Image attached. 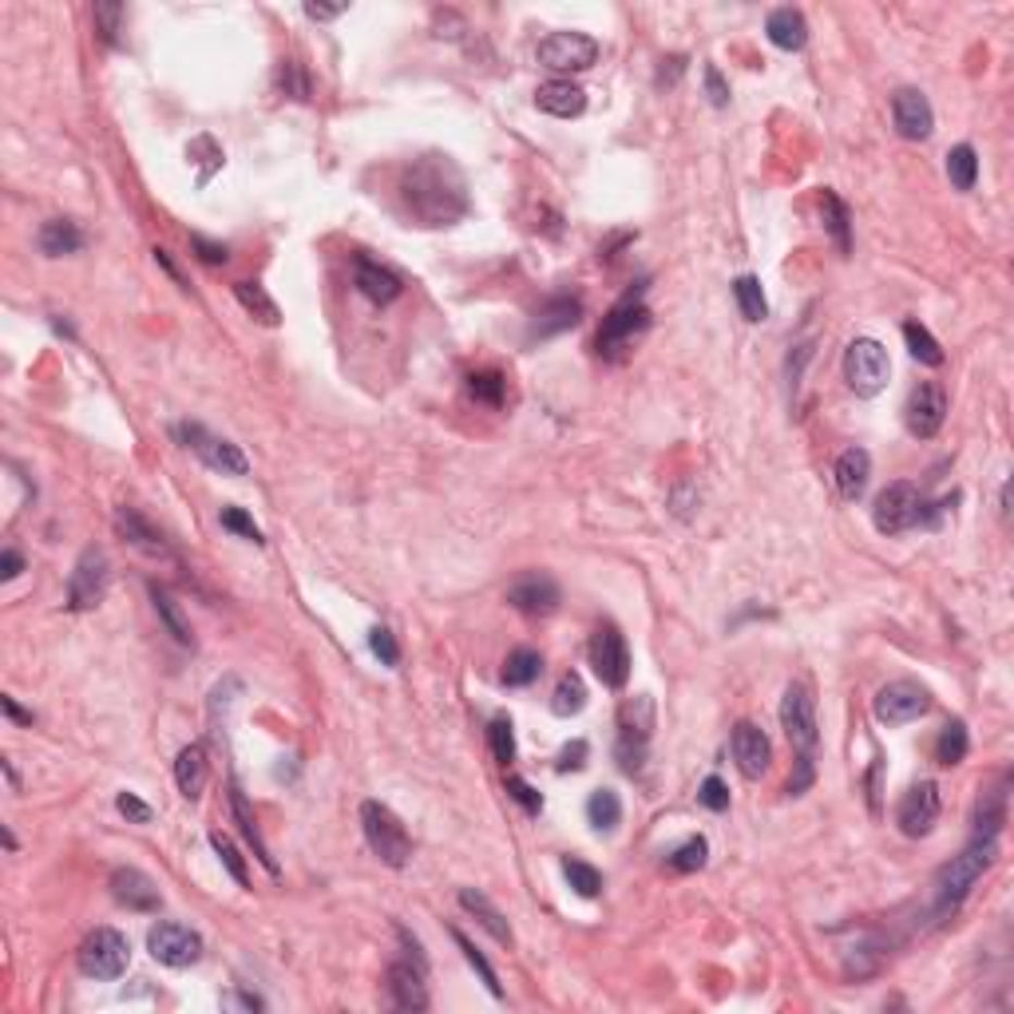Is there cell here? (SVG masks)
<instances>
[{
	"label": "cell",
	"instance_id": "obj_1",
	"mask_svg": "<svg viewBox=\"0 0 1014 1014\" xmlns=\"http://www.w3.org/2000/svg\"><path fill=\"white\" fill-rule=\"evenodd\" d=\"M405 203L424 226H452L468 211L464 175L448 155H424L405 170Z\"/></svg>",
	"mask_w": 1014,
	"mask_h": 1014
},
{
	"label": "cell",
	"instance_id": "obj_2",
	"mask_svg": "<svg viewBox=\"0 0 1014 1014\" xmlns=\"http://www.w3.org/2000/svg\"><path fill=\"white\" fill-rule=\"evenodd\" d=\"M994 857H999V836H975L951 864L939 869L936 884H931L939 920H947V915H955L959 908H963V900H967L971 888L983 879V872L994 864Z\"/></svg>",
	"mask_w": 1014,
	"mask_h": 1014
},
{
	"label": "cell",
	"instance_id": "obj_3",
	"mask_svg": "<svg viewBox=\"0 0 1014 1014\" xmlns=\"http://www.w3.org/2000/svg\"><path fill=\"white\" fill-rule=\"evenodd\" d=\"M646 329H650V309H646L643 302V286L638 290H631L622 302H614V309H610L607 317H603V329H598V357H607V362H622V353L631 350L634 341L643 338Z\"/></svg>",
	"mask_w": 1014,
	"mask_h": 1014
},
{
	"label": "cell",
	"instance_id": "obj_4",
	"mask_svg": "<svg viewBox=\"0 0 1014 1014\" xmlns=\"http://www.w3.org/2000/svg\"><path fill=\"white\" fill-rule=\"evenodd\" d=\"M362 828H365V840H369V848H372V857L381 860V864H389V869H405L408 860H413V836L405 833L401 816H396L389 804H381V800H365L362 804Z\"/></svg>",
	"mask_w": 1014,
	"mask_h": 1014
},
{
	"label": "cell",
	"instance_id": "obj_5",
	"mask_svg": "<svg viewBox=\"0 0 1014 1014\" xmlns=\"http://www.w3.org/2000/svg\"><path fill=\"white\" fill-rule=\"evenodd\" d=\"M888 377H891L888 350L876 338H857L845 350V381L857 396H864V401L879 396L888 389Z\"/></svg>",
	"mask_w": 1014,
	"mask_h": 1014
},
{
	"label": "cell",
	"instance_id": "obj_6",
	"mask_svg": "<svg viewBox=\"0 0 1014 1014\" xmlns=\"http://www.w3.org/2000/svg\"><path fill=\"white\" fill-rule=\"evenodd\" d=\"M872 523H876L879 535H900V531L915 528V523H927L924 492H920L912 480H896V484H888L876 496Z\"/></svg>",
	"mask_w": 1014,
	"mask_h": 1014
},
{
	"label": "cell",
	"instance_id": "obj_7",
	"mask_svg": "<svg viewBox=\"0 0 1014 1014\" xmlns=\"http://www.w3.org/2000/svg\"><path fill=\"white\" fill-rule=\"evenodd\" d=\"M76 963L88 979H103V983L119 979L127 971V963H131V943H127V936L115 931V927H96V931L79 943Z\"/></svg>",
	"mask_w": 1014,
	"mask_h": 1014
},
{
	"label": "cell",
	"instance_id": "obj_8",
	"mask_svg": "<svg viewBox=\"0 0 1014 1014\" xmlns=\"http://www.w3.org/2000/svg\"><path fill=\"white\" fill-rule=\"evenodd\" d=\"M781 730H785L789 745L797 749V757L816 761L821 730H816V701H812L809 682H793L785 689V698H781Z\"/></svg>",
	"mask_w": 1014,
	"mask_h": 1014
},
{
	"label": "cell",
	"instance_id": "obj_9",
	"mask_svg": "<svg viewBox=\"0 0 1014 1014\" xmlns=\"http://www.w3.org/2000/svg\"><path fill=\"white\" fill-rule=\"evenodd\" d=\"M112 583V563L103 547H84L68 579V610H96Z\"/></svg>",
	"mask_w": 1014,
	"mask_h": 1014
},
{
	"label": "cell",
	"instance_id": "obj_10",
	"mask_svg": "<svg viewBox=\"0 0 1014 1014\" xmlns=\"http://www.w3.org/2000/svg\"><path fill=\"white\" fill-rule=\"evenodd\" d=\"M147 951H151L155 963H163V967L182 971V967H194V963L203 959V936L191 931L187 924L163 920V924H155L147 931Z\"/></svg>",
	"mask_w": 1014,
	"mask_h": 1014
},
{
	"label": "cell",
	"instance_id": "obj_11",
	"mask_svg": "<svg viewBox=\"0 0 1014 1014\" xmlns=\"http://www.w3.org/2000/svg\"><path fill=\"white\" fill-rule=\"evenodd\" d=\"M654 730V701L650 694H638V698L622 701L619 710V761L626 773L643 765L646 742H650Z\"/></svg>",
	"mask_w": 1014,
	"mask_h": 1014
},
{
	"label": "cell",
	"instance_id": "obj_12",
	"mask_svg": "<svg viewBox=\"0 0 1014 1014\" xmlns=\"http://www.w3.org/2000/svg\"><path fill=\"white\" fill-rule=\"evenodd\" d=\"M591 666H595L603 686L610 689L626 686V677H631V646H626V638H622L614 622H603L595 638H591Z\"/></svg>",
	"mask_w": 1014,
	"mask_h": 1014
},
{
	"label": "cell",
	"instance_id": "obj_13",
	"mask_svg": "<svg viewBox=\"0 0 1014 1014\" xmlns=\"http://www.w3.org/2000/svg\"><path fill=\"white\" fill-rule=\"evenodd\" d=\"M540 64L552 72H586L595 68L598 60V40L586 33H552L540 40Z\"/></svg>",
	"mask_w": 1014,
	"mask_h": 1014
},
{
	"label": "cell",
	"instance_id": "obj_14",
	"mask_svg": "<svg viewBox=\"0 0 1014 1014\" xmlns=\"http://www.w3.org/2000/svg\"><path fill=\"white\" fill-rule=\"evenodd\" d=\"M175 432H179L182 444H187L206 468H215V472H223V476H246L250 464L238 444H230V440H223V436H211L203 424H179Z\"/></svg>",
	"mask_w": 1014,
	"mask_h": 1014
},
{
	"label": "cell",
	"instance_id": "obj_15",
	"mask_svg": "<svg viewBox=\"0 0 1014 1014\" xmlns=\"http://www.w3.org/2000/svg\"><path fill=\"white\" fill-rule=\"evenodd\" d=\"M872 710L884 725H908L931 710V694L920 682H888L872 698Z\"/></svg>",
	"mask_w": 1014,
	"mask_h": 1014
},
{
	"label": "cell",
	"instance_id": "obj_16",
	"mask_svg": "<svg viewBox=\"0 0 1014 1014\" xmlns=\"http://www.w3.org/2000/svg\"><path fill=\"white\" fill-rule=\"evenodd\" d=\"M939 809H943L939 785L936 781H920V785H912V789L903 793L896 824H900L903 836H915V840H920V836H927L939 824Z\"/></svg>",
	"mask_w": 1014,
	"mask_h": 1014
},
{
	"label": "cell",
	"instance_id": "obj_17",
	"mask_svg": "<svg viewBox=\"0 0 1014 1014\" xmlns=\"http://www.w3.org/2000/svg\"><path fill=\"white\" fill-rule=\"evenodd\" d=\"M903 420H908V432L920 440H931L947 420V393L936 381L915 384L908 405H903Z\"/></svg>",
	"mask_w": 1014,
	"mask_h": 1014
},
{
	"label": "cell",
	"instance_id": "obj_18",
	"mask_svg": "<svg viewBox=\"0 0 1014 1014\" xmlns=\"http://www.w3.org/2000/svg\"><path fill=\"white\" fill-rule=\"evenodd\" d=\"M891 124L903 139L912 143H924L931 131H936V112H931V100H927L920 88H900L891 96Z\"/></svg>",
	"mask_w": 1014,
	"mask_h": 1014
},
{
	"label": "cell",
	"instance_id": "obj_19",
	"mask_svg": "<svg viewBox=\"0 0 1014 1014\" xmlns=\"http://www.w3.org/2000/svg\"><path fill=\"white\" fill-rule=\"evenodd\" d=\"M730 749L737 769H742V777L749 781H761L769 773V765H773V745H769L765 730H757L753 722H737Z\"/></svg>",
	"mask_w": 1014,
	"mask_h": 1014
},
{
	"label": "cell",
	"instance_id": "obj_20",
	"mask_svg": "<svg viewBox=\"0 0 1014 1014\" xmlns=\"http://www.w3.org/2000/svg\"><path fill=\"white\" fill-rule=\"evenodd\" d=\"M429 967H420L417 959H396L389 967V999L396 1011H429Z\"/></svg>",
	"mask_w": 1014,
	"mask_h": 1014
},
{
	"label": "cell",
	"instance_id": "obj_21",
	"mask_svg": "<svg viewBox=\"0 0 1014 1014\" xmlns=\"http://www.w3.org/2000/svg\"><path fill=\"white\" fill-rule=\"evenodd\" d=\"M559 583H555L547 571H531V575L516 579V583L507 586V603L516 610H523V614H552L555 607H559Z\"/></svg>",
	"mask_w": 1014,
	"mask_h": 1014
},
{
	"label": "cell",
	"instance_id": "obj_22",
	"mask_svg": "<svg viewBox=\"0 0 1014 1014\" xmlns=\"http://www.w3.org/2000/svg\"><path fill=\"white\" fill-rule=\"evenodd\" d=\"M112 896L124 903L127 912H159V908H163V896H159L155 879L139 869H115Z\"/></svg>",
	"mask_w": 1014,
	"mask_h": 1014
},
{
	"label": "cell",
	"instance_id": "obj_23",
	"mask_svg": "<svg viewBox=\"0 0 1014 1014\" xmlns=\"http://www.w3.org/2000/svg\"><path fill=\"white\" fill-rule=\"evenodd\" d=\"M579 321H583V302H579V297H552V302L540 305V314H535V321H531L528 338L531 341L559 338V333H567V329H575Z\"/></svg>",
	"mask_w": 1014,
	"mask_h": 1014
},
{
	"label": "cell",
	"instance_id": "obj_24",
	"mask_svg": "<svg viewBox=\"0 0 1014 1014\" xmlns=\"http://www.w3.org/2000/svg\"><path fill=\"white\" fill-rule=\"evenodd\" d=\"M353 286L362 290V297H369L372 305H393L401 297V278L393 270L377 266L372 258H357L353 262Z\"/></svg>",
	"mask_w": 1014,
	"mask_h": 1014
},
{
	"label": "cell",
	"instance_id": "obj_25",
	"mask_svg": "<svg viewBox=\"0 0 1014 1014\" xmlns=\"http://www.w3.org/2000/svg\"><path fill=\"white\" fill-rule=\"evenodd\" d=\"M535 107L555 115V119H575V115L586 112V91L571 79H547L535 91Z\"/></svg>",
	"mask_w": 1014,
	"mask_h": 1014
},
{
	"label": "cell",
	"instance_id": "obj_26",
	"mask_svg": "<svg viewBox=\"0 0 1014 1014\" xmlns=\"http://www.w3.org/2000/svg\"><path fill=\"white\" fill-rule=\"evenodd\" d=\"M869 476H872V456L864 448H845L840 456H836L833 480H836V492H840L845 499H860V496H864Z\"/></svg>",
	"mask_w": 1014,
	"mask_h": 1014
},
{
	"label": "cell",
	"instance_id": "obj_27",
	"mask_svg": "<svg viewBox=\"0 0 1014 1014\" xmlns=\"http://www.w3.org/2000/svg\"><path fill=\"white\" fill-rule=\"evenodd\" d=\"M765 36L781 48V52H800V48L809 45V21H804V12L800 9H789V4H785V9L769 12Z\"/></svg>",
	"mask_w": 1014,
	"mask_h": 1014
},
{
	"label": "cell",
	"instance_id": "obj_28",
	"mask_svg": "<svg viewBox=\"0 0 1014 1014\" xmlns=\"http://www.w3.org/2000/svg\"><path fill=\"white\" fill-rule=\"evenodd\" d=\"M206 777H211V761H206V745L191 742L175 761V785L187 800H199L206 789Z\"/></svg>",
	"mask_w": 1014,
	"mask_h": 1014
},
{
	"label": "cell",
	"instance_id": "obj_29",
	"mask_svg": "<svg viewBox=\"0 0 1014 1014\" xmlns=\"http://www.w3.org/2000/svg\"><path fill=\"white\" fill-rule=\"evenodd\" d=\"M115 531H119L127 543H136L139 552L159 555V559H167V555H170L167 540H163V535H159V531L151 528L143 516H139L136 507H115Z\"/></svg>",
	"mask_w": 1014,
	"mask_h": 1014
},
{
	"label": "cell",
	"instance_id": "obj_30",
	"mask_svg": "<svg viewBox=\"0 0 1014 1014\" xmlns=\"http://www.w3.org/2000/svg\"><path fill=\"white\" fill-rule=\"evenodd\" d=\"M460 908H464V912H472L476 920H480V927H484V931H487L492 939H496V943H504V947L516 943V936H511V924H507V915L499 912L496 903L487 900L484 891L464 888V891H460Z\"/></svg>",
	"mask_w": 1014,
	"mask_h": 1014
},
{
	"label": "cell",
	"instance_id": "obj_31",
	"mask_svg": "<svg viewBox=\"0 0 1014 1014\" xmlns=\"http://www.w3.org/2000/svg\"><path fill=\"white\" fill-rule=\"evenodd\" d=\"M230 812H235L238 833H242L250 845H254V857H258V864L270 872V876H278V860L270 857V848H266V840H262V833H258V821H254V812H250V804H246V793L238 789V785H230Z\"/></svg>",
	"mask_w": 1014,
	"mask_h": 1014
},
{
	"label": "cell",
	"instance_id": "obj_32",
	"mask_svg": "<svg viewBox=\"0 0 1014 1014\" xmlns=\"http://www.w3.org/2000/svg\"><path fill=\"white\" fill-rule=\"evenodd\" d=\"M36 246H40L45 258H68V254H76L84 246V235H79V226L72 218H52V223L40 226Z\"/></svg>",
	"mask_w": 1014,
	"mask_h": 1014
},
{
	"label": "cell",
	"instance_id": "obj_33",
	"mask_svg": "<svg viewBox=\"0 0 1014 1014\" xmlns=\"http://www.w3.org/2000/svg\"><path fill=\"white\" fill-rule=\"evenodd\" d=\"M151 603H155V614L163 619V626L170 631V638L179 646H194V631H191V622H187V614H182V607L170 598V591L167 586H155L151 583Z\"/></svg>",
	"mask_w": 1014,
	"mask_h": 1014
},
{
	"label": "cell",
	"instance_id": "obj_34",
	"mask_svg": "<svg viewBox=\"0 0 1014 1014\" xmlns=\"http://www.w3.org/2000/svg\"><path fill=\"white\" fill-rule=\"evenodd\" d=\"M821 215H824V230L833 235L836 250L848 254V250H852V218H848V206L840 203V194L836 191L821 194Z\"/></svg>",
	"mask_w": 1014,
	"mask_h": 1014
},
{
	"label": "cell",
	"instance_id": "obj_35",
	"mask_svg": "<svg viewBox=\"0 0 1014 1014\" xmlns=\"http://www.w3.org/2000/svg\"><path fill=\"white\" fill-rule=\"evenodd\" d=\"M235 297H238V305L246 309L250 317H258L262 326H278L282 321V309H278V302H274L270 293L262 290L258 282H235Z\"/></svg>",
	"mask_w": 1014,
	"mask_h": 1014
},
{
	"label": "cell",
	"instance_id": "obj_36",
	"mask_svg": "<svg viewBox=\"0 0 1014 1014\" xmlns=\"http://www.w3.org/2000/svg\"><path fill=\"white\" fill-rule=\"evenodd\" d=\"M586 821L595 833H614L622 821V800L614 789H595L591 800H586Z\"/></svg>",
	"mask_w": 1014,
	"mask_h": 1014
},
{
	"label": "cell",
	"instance_id": "obj_37",
	"mask_svg": "<svg viewBox=\"0 0 1014 1014\" xmlns=\"http://www.w3.org/2000/svg\"><path fill=\"white\" fill-rule=\"evenodd\" d=\"M543 674V658L535 650H528V646H519V650H511L507 654V662H504V686H511V689H523V686H531L535 677Z\"/></svg>",
	"mask_w": 1014,
	"mask_h": 1014
},
{
	"label": "cell",
	"instance_id": "obj_38",
	"mask_svg": "<svg viewBox=\"0 0 1014 1014\" xmlns=\"http://www.w3.org/2000/svg\"><path fill=\"white\" fill-rule=\"evenodd\" d=\"M947 179H951L955 191H975V179H979V159H975V147L971 143L951 147V155H947Z\"/></svg>",
	"mask_w": 1014,
	"mask_h": 1014
},
{
	"label": "cell",
	"instance_id": "obj_39",
	"mask_svg": "<svg viewBox=\"0 0 1014 1014\" xmlns=\"http://www.w3.org/2000/svg\"><path fill=\"white\" fill-rule=\"evenodd\" d=\"M733 297H737V309H742L745 321H765L769 317V305H765V290H761V282H757L753 274H742L737 282H733Z\"/></svg>",
	"mask_w": 1014,
	"mask_h": 1014
},
{
	"label": "cell",
	"instance_id": "obj_40",
	"mask_svg": "<svg viewBox=\"0 0 1014 1014\" xmlns=\"http://www.w3.org/2000/svg\"><path fill=\"white\" fill-rule=\"evenodd\" d=\"M967 749H971L967 725L959 722V718L939 730V737H936V761L939 765H959V761L967 757Z\"/></svg>",
	"mask_w": 1014,
	"mask_h": 1014
},
{
	"label": "cell",
	"instance_id": "obj_41",
	"mask_svg": "<svg viewBox=\"0 0 1014 1014\" xmlns=\"http://www.w3.org/2000/svg\"><path fill=\"white\" fill-rule=\"evenodd\" d=\"M903 341H908V353H912L920 365H931V369L943 365V350H939V341L927 333V326H920V321H903Z\"/></svg>",
	"mask_w": 1014,
	"mask_h": 1014
},
{
	"label": "cell",
	"instance_id": "obj_42",
	"mask_svg": "<svg viewBox=\"0 0 1014 1014\" xmlns=\"http://www.w3.org/2000/svg\"><path fill=\"white\" fill-rule=\"evenodd\" d=\"M468 393H472V401H480V405H487V408H504V401H507L504 372H496V369L472 372V377H468Z\"/></svg>",
	"mask_w": 1014,
	"mask_h": 1014
},
{
	"label": "cell",
	"instance_id": "obj_43",
	"mask_svg": "<svg viewBox=\"0 0 1014 1014\" xmlns=\"http://www.w3.org/2000/svg\"><path fill=\"white\" fill-rule=\"evenodd\" d=\"M706 860H710V845H706V836H689L686 845H677L670 857H666V869L670 872H701L706 869Z\"/></svg>",
	"mask_w": 1014,
	"mask_h": 1014
},
{
	"label": "cell",
	"instance_id": "obj_44",
	"mask_svg": "<svg viewBox=\"0 0 1014 1014\" xmlns=\"http://www.w3.org/2000/svg\"><path fill=\"white\" fill-rule=\"evenodd\" d=\"M586 706V686L579 674H563L559 677V686H555L552 694V713H559V718H571V713H579Z\"/></svg>",
	"mask_w": 1014,
	"mask_h": 1014
},
{
	"label": "cell",
	"instance_id": "obj_45",
	"mask_svg": "<svg viewBox=\"0 0 1014 1014\" xmlns=\"http://www.w3.org/2000/svg\"><path fill=\"white\" fill-rule=\"evenodd\" d=\"M452 939H456V947H460V951H464V959H468V967H472L476 975H480V979H484V987H487V991L496 994V999H504V987H499V975H496V967H492V963H487V959L480 955V947H476L472 939L464 936V931H452Z\"/></svg>",
	"mask_w": 1014,
	"mask_h": 1014
},
{
	"label": "cell",
	"instance_id": "obj_46",
	"mask_svg": "<svg viewBox=\"0 0 1014 1014\" xmlns=\"http://www.w3.org/2000/svg\"><path fill=\"white\" fill-rule=\"evenodd\" d=\"M563 876L583 900H595L598 891H603V872L591 869V864H583V860H575V857H563Z\"/></svg>",
	"mask_w": 1014,
	"mask_h": 1014
},
{
	"label": "cell",
	"instance_id": "obj_47",
	"mask_svg": "<svg viewBox=\"0 0 1014 1014\" xmlns=\"http://www.w3.org/2000/svg\"><path fill=\"white\" fill-rule=\"evenodd\" d=\"M487 749L496 757L499 765H511L516 761V733H511V722L507 718H496L487 725Z\"/></svg>",
	"mask_w": 1014,
	"mask_h": 1014
},
{
	"label": "cell",
	"instance_id": "obj_48",
	"mask_svg": "<svg viewBox=\"0 0 1014 1014\" xmlns=\"http://www.w3.org/2000/svg\"><path fill=\"white\" fill-rule=\"evenodd\" d=\"M211 848L218 852V860H223V869L230 872V876H235L238 884H242V888H246L250 876H246V864H242V852L235 848V840H230V836H223V833H211Z\"/></svg>",
	"mask_w": 1014,
	"mask_h": 1014
},
{
	"label": "cell",
	"instance_id": "obj_49",
	"mask_svg": "<svg viewBox=\"0 0 1014 1014\" xmlns=\"http://www.w3.org/2000/svg\"><path fill=\"white\" fill-rule=\"evenodd\" d=\"M218 519H223L226 531H235V535H242V540L258 543V547L266 543V535L258 531V523H254V519H250L242 507H223V516H218Z\"/></svg>",
	"mask_w": 1014,
	"mask_h": 1014
},
{
	"label": "cell",
	"instance_id": "obj_50",
	"mask_svg": "<svg viewBox=\"0 0 1014 1014\" xmlns=\"http://www.w3.org/2000/svg\"><path fill=\"white\" fill-rule=\"evenodd\" d=\"M96 28L107 45H119V33H124V4H96Z\"/></svg>",
	"mask_w": 1014,
	"mask_h": 1014
},
{
	"label": "cell",
	"instance_id": "obj_51",
	"mask_svg": "<svg viewBox=\"0 0 1014 1014\" xmlns=\"http://www.w3.org/2000/svg\"><path fill=\"white\" fill-rule=\"evenodd\" d=\"M369 650L377 654L384 666L401 662V646H396V638H393V631H389V626H372V631H369Z\"/></svg>",
	"mask_w": 1014,
	"mask_h": 1014
},
{
	"label": "cell",
	"instance_id": "obj_52",
	"mask_svg": "<svg viewBox=\"0 0 1014 1014\" xmlns=\"http://www.w3.org/2000/svg\"><path fill=\"white\" fill-rule=\"evenodd\" d=\"M504 789H507V797L516 800V804H523V812H528V816H540V812H543V797L531 789L523 777H507Z\"/></svg>",
	"mask_w": 1014,
	"mask_h": 1014
},
{
	"label": "cell",
	"instance_id": "obj_53",
	"mask_svg": "<svg viewBox=\"0 0 1014 1014\" xmlns=\"http://www.w3.org/2000/svg\"><path fill=\"white\" fill-rule=\"evenodd\" d=\"M698 800L710 812H725V809H730V789H725V781L722 777H706V781H701V789H698Z\"/></svg>",
	"mask_w": 1014,
	"mask_h": 1014
},
{
	"label": "cell",
	"instance_id": "obj_54",
	"mask_svg": "<svg viewBox=\"0 0 1014 1014\" xmlns=\"http://www.w3.org/2000/svg\"><path fill=\"white\" fill-rule=\"evenodd\" d=\"M115 809L124 812L131 824H151V816H155V812H151V804H147V800H139L136 793H119V797H115Z\"/></svg>",
	"mask_w": 1014,
	"mask_h": 1014
},
{
	"label": "cell",
	"instance_id": "obj_55",
	"mask_svg": "<svg viewBox=\"0 0 1014 1014\" xmlns=\"http://www.w3.org/2000/svg\"><path fill=\"white\" fill-rule=\"evenodd\" d=\"M191 250H199V258H203L206 266H226V262H230V250H226L223 242H206L203 235H191Z\"/></svg>",
	"mask_w": 1014,
	"mask_h": 1014
},
{
	"label": "cell",
	"instance_id": "obj_56",
	"mask_svg": "<svg viewBox=\"0 0 1014 1014\" xmlns=\"http://www.w3.org/2000/svg\"><path fill=\"white\" fill-rule=\"evenodd\" d=\"M282 88L293 91V100H309V84H305L302 68H297V60H286V68H282Z\"/></svg>",
	"mask_w": 1014,
	"mask_h": 1014
},
{
	"label": "cell",
	"instance_id": "obj_57",
	"mask_svg": "<svg viewBox=\"0 0 1014 1014\" xmlns=\"http://www.w3.org/2000/svg\"><path fill=\"white\" fill-rule=\"evenodd\" d=\"M586 753H591V749H586V742H571V745L563 749V753H559L555 769H559V773H575V769L586 765Z\"/></svg>",
	"mask_w": 1014,
	"mask_h": 1014
},
{
	"label": "cell",
	"instance_id": "obj_58",
	"mask_svg": "<svg viewBox=\"0 0 1014 1014\" xmlns=\"http://www.w3.org/2000/svg\"><path fill=\"white\" fill-rule=\"evenodd\" d=\"M706 96H710L713 107H725V103H730V84H725L722 72L713 68V64L706 68Z\"/></svg>",
	"mask_w": 1014,
	"mask_h": 1014
},
{
	"label": "cell",
	"instance_id": "obj_59",
	"mask_svg": "<svg viewBox=\"0 0 1014 1014\" xmlns=\"http://www.w3.org/2000/svg\"><path fill=\"white\" fill-rule=\"evenodd\" d=\"M341 12H345V4H305L309 21H338Z\"/></svg>",
	"mask_w": 1014,
	"mask_h": 1014
},
{
	"label": "cell",
	"instance_id": "obj_60",
	"mask_svg": "<svg viewBox=\"0 0 1014 1014\" xmlns=\"http://www.w3.org/2000/svg\"><path fill=\"white\" fill-rule=\"evenodd\" d=\"M24 571V559L16 552H4L0 555V579H16Z\"/></svg>",
	"mask_w": 1014,
	"mask_h": 1014
},
{
	"label": "cell",
	"instance_id": "obj_61",
	"mask_svg": "<svg viewBox=\"0 0 1014 1014\" xmlns=\"http://www.w3.org/2000/svg\"><path fill=\"white\" fill-rule=\"evenodd\" d=\"M0 706H4V713H9L12 722H21V725H33V713H24L21 706H16V698H0Z\"/></svg>",
	"mask_w": 1014,
	"mask_h": 1014
},
{
	"label": "cell",
	"instance_id": "obj_62",
	"mask_svg": "<svg viewBox=\"0 0 1014 1014\" xmlns=\"http://www.w3.org/2000/svg\"><path fill=\"white\" fill-rule=\"evenodd\" d=\"M4 777H9L12 789H21V777H16V769H12V761H4Z\"/></svg>",
	"mask_w": 1014,
	"mask_h": 1014
}]
</instances>
